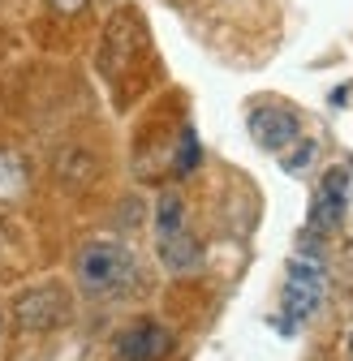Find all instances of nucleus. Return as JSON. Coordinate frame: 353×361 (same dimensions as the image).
Listing matches in <instances>:
<instances>
[{"label":"nucleus","mask_w":353,"mask_h":361,"mask_svg":"<svg viewBox=\"0 0 353 361\" xmlns=\"http://www.w3.org/2000/svg\"><path fill=\"white\" fill-rule=\"evenodd\" d=\"M73 280L86 297H116L125 288H134L138 280V258L125 241L95 237L73 254Z\"/></svg>","instance_id":"1"},{"label":"nucleus","mask_w":353,"mask_h":361,"mask_svg":"<svg viewBox=\"0 0 353 361\" xmlns=\"http://www.w3.org/2000/svg\"><path fill=\"white\" fill-rule=\"evenodd\" d=\"M328 297V267L315 250H301L289 258L285 271V293H280V314H285V331H297L301 323H311L319 305Z\"/></svg>","instance_id":"2"},{"label":"nucleus","mask_w":353,"mask_h":361,"mask_svg":"<svg viewBox=\"0 0 353 361\" xmlns=\"http://www.w3.org/2000/svg\"><path fill=\"white\" fill-rule=\"evenodd\" d=\"M69 319V293L61 284H30L13 297V323L30 336L56 331Z\"/></svg>","instance_id":"3"},{"label":"nucleus","mask_w":353,"mask_h":361,"mask_svg":"<svg viewBox=\"0 0 353 361\" xmlns=\"http://www.w3.org/2000/svg\"><path fill=\"white\" fill-rule=\"evenodd\" d=\"M250 138L268 151V155H285L289 147H297L301 138V121L293 108H280V104H258L250 108Z\"/></svg>","instance_id":"4"},{"label":"nucleus","mask_w":353,"mask_h":361,"mask_svg":"<svg viewBox=\"0 0 353 361\" xmlns=\"http://www.w3.org/2000/svg\"><path fill=\"white\" fill-rule=\"evenodd\" d=\"M345 207H349V172L345 168H328V176L315 190V202H311V233L323 237V233L340 228Z\"/></svg>","instance_id":"5"},{"label":"nucleus","mask_w":353,"mask_h":361,"mask_svg":"<svg viewBox=\"0 0 353 361\" xmlns=\"http://www.w3.org/2000/svg\"><path fill=\"white\" fill-rule=\"evenodd\" d=\"M172 353V331L164 323H134V327H125L116 336V357L121 361H164Z\"/></svg>","instance_id":"6"},{"label":"nucleus","mask_w":353,"mask_h":361,"mask_svg":"<svg viewBox=\"0 0 353 361\" xmlns=\"http://www.w3.org/2000/svg\"><path fill=\"white\" fill-rule=\"evenodd\" d=\"M155 241H160V262L172 271V276H190V271L203 267V245L190 237V228L168 233V237H155Z\"/></svg>","instance_id":"7"},{"label":"nucleus","mask_w":353,"mask_h":361,"mask_svg":"<svg viewBox=\"0 0 353 361\" xmlns=\"http://www.w3.org/2000/svg\"><path fill=\"white\" fill-rule=\"evenodd\" d=\"M30 185V168L18 151H0V202H13Z\"/></svg>","instance_id":"8"},{"label":"nucleus","mask_w":353,"mask_h":361,"mask_svg":"<svg viewBox=\"0 0 353 361\" xmlns=\"http://www.w3.org/2000/svg\"><path fill=\"white\" fill-rule=\"evenodd\" d=\"M181 228H186V202H181V194H176V190H168L155 202V237L181 233Z\"/></svg>","instance_id":"9"},{"label":"nucleus","mask_w":353,"mask_h":361,"mask_svg":"<svg viewBox=\"0 0 353 361\" xmlns=\"http://www.w3.org/2000/svg\"><path fill=\"white\" fill-rule=\"evenodd\" d=\"M311 159H315V142H311V138H297V151H285V155H280L285 172H301Z\"/></svg>","instance_id":"10"},{"label":"nucleus","mask_w":353,"mask_h":361,"mask_svg":"<svg viewBox=\"0 0 353 361\" xmlns=\"http://www.w3.org/2000/svg\"><path fill=\"white\" fill-rule=\"evenodd\" d=\"M198 164V142H194V133H186L181 138V155H176V172H190Z\"/></svg>","instance_id":"11"},{"label":"nucleus","mask_w":353,"mask_h":361,"mask_svg":"<svg viewBox=\"0 0 353 361\" xmlns=\"http://www.w3.org/2000/svg\"><path fill=\"white\" fill-rule=\"evenodd\" d=\"M48 5H52L56 13H65V18H73V13H82V9H86V0H48Z\"/></svg>","instance_id":"12"},{"label":"nucleus","mask_w":353,"mask_h":361,"mask_svg":"<svg viewBox=\"0 0 353 361\" xmlns=\"http://www.w3.org/2000/svg\"><path fill=\"white\" fill-rule=\"evenodd\" d=\"M5 258H9V237L0 233V267H5Z\"/></svg>","instance_id":"13"}]
</instances>
